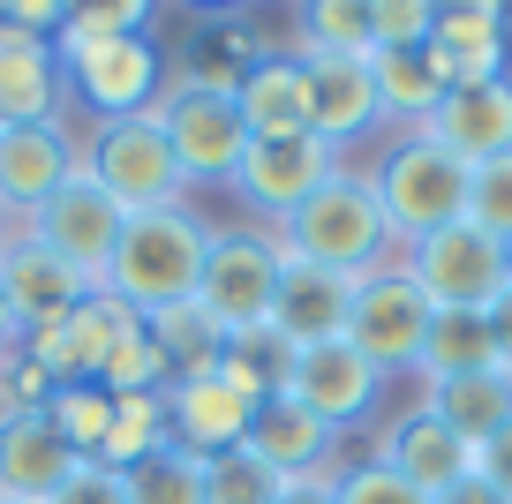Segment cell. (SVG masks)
Instances as JSON below:
<instances>
[{"mask_svg":"<svg viewBox=\"0 0 512 504\" xmlns=\"http://www.w3.org/2000/svg\"><path fill=\"white\" fill-rule=\"evenodd\" d=\"M211 234H219V226H204L189 204L121 219V241H113V264H106V294H121L144 324L166 316V309H181V301H196Z\"/></svg>","mask_w":512,"mask_h":504,"instance_id":"6da1fadb","label":"cell"},{"mask_svg":"<svg viewBox=\"0 0 512 504\" xmlns=\"http://www.w3.org/2000/svg\"><path fill=\"white\" fill-rule=\"evenodd\" d=\"M272 241L294 256V264L339 271V279H369V271H384V264H392V249H400L392 226H384V211H377V189H369L354 166L332 181V189L309 196Z\"/></svg>","mask_w":512,"mask_h":504,"instance_id":"7a4b0ae2","label":"cell"},{"mask_svg":"<svg viewBox=\"0 0 512 504\" xmlns=\"http://www.w3.org/2000/svg\"><path fill=\"white\" fill-rule=\"evenodd\" d=\"M467 174H475V166H460V158H452L445 143H430L422 128H407L362 181L377 189V211H384V226H392V241L415 249L422 234L467 219Z\"/></svg>","mask_w":512,"mask_h":504,"instance_id":"3957f363","label":"cell"},{"mask_svg":"<svg viewBox=\"0 0 512 504\" xmlns=\"http://www.w3.org/2000/svg\"><path fill=\"white\" fill-rule=\"evenodd\" d=\"M76 166L121 204V219H136V211H166V204L189 196V174H181L174 143H166V128L151 121V113L98 121L91 136L76 143Z\"/></svg>","mask_w":512,"mask_h":504,"instance_id":"277c9868","label":"cell"},{"mask_svg":"<svg viewBox=\"0 0 512 504\" xmlns=\"http://www.w3.org/2000/svg\"><path fill=\"white\" fill-rule=\"evenodd\" d=\"M196 309H204L226 339L272 331V309H279V241L272 234H211L204 279H196Z\"/></svg>","mask_w":512,"mask_h":504,"instance_id":"5b68a950","label":"cell"},{"mask_svg":"<svg viewBox=\"0 0 512 504\" xmlns=\"http://www.w3.org/2000/svg\"><path fill=\"white\" fill-rule=\"evenodd\" d=\"M61 53V76L98 121H128V113H151L166 91V61L151 38H53Z\"/></svg>","mask_w":512,"mask_h":504,"instance_id":"8992f818","label":"cell"},{"mask_svg":"<svg viewBox=\"0 0 512 504\" xmlns=\"http://www.w3.org/2000/svg\"><path fill=\"white\" fill-rule=\"evenodd\" d=\"M430 294L407 279V264H384L354 286V316H347V347L369 354L384 377H400V369H422V347H430Z\"/></svg>","mask_w":512,"mask_h":504,"instance_id":"52a82bcc","label":"cell"},{"mask_svg":"<svg viewBox=\"0 0 512 504\" xmlns=\"http://www.w3.org/2000/svg\"><path fill=\"white\" fill-rule=\"evenodd\" d=\"M400 264H407V279L430 294V309H490V301L512 286V271H505V241L482 234L475 219L422 234L415 249L400 256Z\"/></svg>","mask_w":512,"mask_h":504,"instance_id":"ba28073f","label":"cell"},{"mask_svg":"<svg viewBox=\"0 0 512 504\" xmlns=\"http://www.w3.org/2000/svg\"><path fill=\"white\" fill-rule=\"evenodd\" d=\"M339 174H347V158H339L324 136H272V143H249V151H241L234 196L256 211V219L287 226L294 211H302L317 189H332Z\"/></svg>","mask_w":512,"mask_h":504,"instance_id":"9c48e42d","label":"cell"},{"mask_svg":"<svg viewBox=\"0 0 512 504\" xmlns=\"http://www.w3.org/2000/svg\"><path fill=\"white\" fill-rule=\"evenodd\" d=\"M23 241H38L46 256H61L76 279H91V286H106V264H113V241H121V204H113L106 189H98L91 174H68L61 181V196H53L46 211H31V219L16 226Z\"/></svg>","mask_w":512,"mask_h":504,"instance_id":"30bf717a","label":"cell"},{"mask_svg":"<svg viewBox=\"0 0 512 504\" xmlns=\"http://www.w3.org/2000/svg\"><path fill=\"white\" fill-rule=\"evenodd\" d=\"M151 121L166 128V143H174L189 189H196V181L234 189V166H241V151H249V128H241L234 98H204V91H189V83H166L159 106H151Z\"/></svg>","mask_w":512,"mask_h":504,"instance_id":"8fae6325","label":"cell"},{"mask_svg":"<svg viewBox=\"0 0 512 504\" xmlns=\"http://www.w3.org/2000/svg\"><path fill=\"white\" fill-rule=\"evenodd\" d=\"M377 392H384V369L369 362V354H354L347 339L294 347V362H287V399H302V407L317 414V422H332L339 437L377 407Z\"/></svg>","mask_w":512,"mask_h":504,"instance_id":"7c38bea8","label":"cell"},{"mask_svg":"<svg viewBox=\"0 0 512 504\" xmlns=\"http://www.w3.org/2000/svg\"><path fill=\"white\" fill-rule=\"evenodd\" d=\"M512 16L497 0H452L437 8V31H430V61L445 76V91H475V83H505L512 61Z\"/></svg>","mask_w":512,"mask_h":504,"instance_id":"4fadbf2b","label":"cell"},{"mask_svg":"<svg viewBox=\"0 0 512 504\" xmlns=\"http://www.w3.org/2000/svg\"><path fill=\"white\" fill-rule=\"evenodd\" d=\"M241 452L272 474V482H302V474H332V467H339V429L317 422L302 399L279 392V399H264V407L249 414Z\"/></svg>","mask_w":512,"mask_h":504,"instance_id":"5bb4252c","label":"cell"},{"mask_svg":"<svg viewBox=\"0 0 512 504\" xmlns=\"http://www.w3.org/2000/svg\"><path fill=\"white\" fill-rule=\"evenodd\" d=\"M76 174V136L68 121H38V128H0V211L31 219L61 196V181Z\"/></svg>","mask_w":512,"mask_h":504,"instance_id":"9a60e30c","label":"cell"},{"mask_svg":"<svg viewBox=\"0 0 512 504\" xmlns=\"http://www.w3.org/2000/svg\"><path fill=\"white\" fill-rule=\"evenodd\" d=\"M249 414H256V407L219 377V369H196V377H174V384H166V437H174L181 452H196V459L241 452Z\"/></svg>","mask_w":512,"mask_h":504,"instance_id":"2e32d148","label":"cell"},{"mask_svg":"<svg viewBox=\"0 0 512 504\" xmlns=\"http://www.w3.org/2000/svg\"><path fill=\"white\" fill-rule=\"evenodd\" d=\"M377 467H392L400 482H415L422 497H445V489L475 482V444H460L430 407L400 414V422L377 429Z\"/></svg>","mask_w":512,"mask_h":504,"instance_id":"e0dca14e","label":"cell"},{"mask_svg":"<svg viewBox=\"0 0 512 504\" xmlns=\"http://www.w3.org/2000/svg\"><path fill=\"white\" fill-rule=\"evenodd\" d=\"M354 286H362V279H339V271L294 264V256L279 249V309H272V331L287 339V347H324V339H347Z\"/></svg>","mask_w":512,"mask_h":504,"instance_id":"ac0fdd59","label":"cell"},{"mask_svg":"<svg viewBox=\"0 0 512 504\" xmlns=\"http://www.w3.org/2000/svg\"><path fill=\"white\" fill-rule=\"evenodd\" d=\"M61 91H68V76H61L53 38H31V31H8V23H0V128L68 121Z\"/></svg>","mask_w":512,"mask_h":504,"instance_id":"d6986e66","label":"cell"},{"mask_svg":"<svg viewBox=\"0 0 512 504\" xmlns=\"http://www.w3.org/2000/svg\"><path fill=\"white\" fill-rule=\"evenodd\" d=\"M422 136L445 143L460 166H490L512 151V76L505 83H475V91H445V106L422 121Z\"/></svg>","mask_w":512,"mask_h":504,"instance_id":"ffe728a7","label":"cell"},{"mask_svg":"<svg viewBox=\"0 0 512 504\" xmlns=\"http://www.w3.org/2000/svg\"><path fill=\"white\" fill-rule=\"evenodd\" d=\"M83 459L53 429V414H23L0 429V504H53V489L76 474Z\"/></svg>","mask_w":512,"mask_h":504,"instance_id":"44dd1931","label":"cell"},{"mask_svg":"<svg viewBox=\"0 0 512 504\" xmlns=\"http://www.w3.org/2000/svg\"><path fill=\"white\" fill-rule=\"evenodd\" d=\"M0 286H8V301H16V316H23V339H31V331L68 324V316H76V301L98 294L91 279H76L61 256H46L38 241H23V234L8 241V256H0Z\"/></svg>","mask_w":512,"mask_h":504,"instance_id":"7402d4cb","label":"cell"},{"mask_svg":"<svg viewBox=\"0 0 512 504\" xmlns=\"http://www.w3.org/2000/svg\"><path fill=\"white\" fill-rule=\"evenodd\" d=\"M302 76H309V136H324L347 158V143H362L384 121L369 61H302Z\"/></svg>","mask_w":512,"mask_h":504,"instance_id":"603a6c76","label":"cell"},{"mask_svg":"<svg viewBox=\"0 0 512 504\" xmlns=\"http://www.w3.org/2000/svg\"><path fill=\"white\" fill-rule=\"evenodd\" d=\"M234 106H241V128H249V143L309 136V76H302V61H294V53H264V61L241 76Z\"/></svg>","mask_w":512,"mask_h":504,"instance_id":"cb8c5ba5","label":"cell"},{"mask_svg":"<svg viewBox=\"0 0 512 504\" xmlns=\"http://www.w3.org/2000/svg\"><path fill=\"white\" fill-rule=\"evenodd\" d=\"M422 407L437 414V422L452 429L460 444H490L497 429L512 422V369H475V377H445V384H430V399Z\"/></svg>","mask_w":512,"mask_h":504,"instance_id":"d4e9b609","label":"cell"},{"mask_svg":"<svg viewBox=\"0 0 512 504\" xmlns=\"http://www.w3.org/2000/svg\"><path fill=\"white\" fill-rule=\"evenodd\" d=\"M136 331H144V316L128 309L121 294H106V286H98V294H83V301H76V316L61 324L68 362H76V384H91L98 369H106L113 354L128 347V339H136Z\"/></svg>","mask_w":512,"mask_h":504,"instance_id":"484cf974","label":"cell"},{"mask_svg":"<svg viewBox=\"0 0 512 504\" xmlns=\"http://www.w3.org/2000/svg\"><path fill=\"white\" fill-rule=\"evenodd\" d=\"M369 76H377V113L384 121L422 128L445 106V76H437L430 46H400V53H369Z\"/></svg>","mask_w":512,"mask_h":504,"instance_id":"4316f807","label":"cell"},{"mask_svg":"<svg viewBox=\"0 0 512 504\" xmlns=\"http://www.w3.org/2000/svg\"><path fill=\"white\" fill-rule=\"evenodd\" d=\"M475 369H505L497 362V339H490V309H437L415 377L445 384V377H475Z\"/></svg>","mask_w":512,"mask_h":504,"instance_id":"83f0119b","label":"cell"},{"mask_svg":"<svg viewBox=\"0 0 512 504\" xmlns=\"http://www.w3.org/2000/svg\"><path fill=\"white\" fill-rule=\"evenodd\" d=\"M294 31H302V46H294V61H369V0H309V8H294Z\"/></svg>","mask_w":512,"mask_h":504,"instance_id":"f1b7e54d","label":"cell"},{"mask_svg":"<svg viewBox=\"0 0 512 504\" xmlns=\"http://www.w3.org/2000/svg\"><path fill=\"white\" fill-rule=\"evenodd\" d=\"M166 392H136V399H113V429H106V467H144L151 452H166Z\"/></svg>","mask_w":512,"mask_h":504,"instance_id":"f546056e","label":"cell"},{"mask_svg":"<svg viewBox=\"0 0 512 504\" xmlns=\"http://www.w3.org/2000/svg\"><path fill=\"white\" fill-rule=\"evenodd\" d=\"M204 482H211V459L166 444V452H151L144 467H128V504H211Z\"/></svg>","mask_w":512,"mask_h":504,"instance_id":"4dcf8cb0","label":"cell"},{"mask_svg":"<svg viewBox=\"0 0 512 504\" xmlns=\"http://www.w3.org/2000/svg\"><path fill=\"white\" fill-rule=\"evenodd\" d=\"M151 339H159V354H166V369H174V377H196V369H211L226 354V331L211 324L204 309H196V301H181V309H166V316H151Z\"/></svg>","mask_w":512,"mask_h":504,"instance_id":"1f68e13d","label":"cell"},{"mask_svg":"<svg viewBox=\"0 0 512 504\" xmlns=\"http://www.w3.org/2000/svg\"><path fill=\"white\" fill-rule=\"evenodd\" d=\"M46 414H53V429L68 437V452H76V459L106 452V429H113V392H106V384H61Z\"/></svg>","mask_w":512,"mask_h":504,"instance_id":"d6a6232c","label":"cell"},{"mask_svg":"<svg viewBox=\"0 0 512 504\" xmlns=\"http://www.w3.org/2000/svg\"><path fill=\"white\" fill-rule=\"evenodd\" d=\"M467 219H475L482 234H497V241L512 249V151L467 174Z\"/></svg>","mask_w":512,"mask_h":504,"instance_id":"836d02e7","label":"cell"},{"mask_svg":"<svg viewBox=\"0 0 512 504\" xmlns=\"http://www.w3.org/2000/svg\"><path fill=\"white\" fill-rule=\"evenodd\" d=\"M437 31V0H369V46L400 53V46H430Z\"/></svg>","mask_w":512,"mask_h":504,"instance_id":"e575fe53","label":"cell"},{"mask_svg":"<svg viewBox=\"0 0 512 504\" xmlns=\"http://www.w3.org/2000/svg\"><path fill=\"white\" fill-rule=\"evenodd\" d=\"M151 23H159V8H144V0H91V8H68L61 38H151Z\"/></svg>","mask_w":512,"mask_h":504,"instance_id":"d590c367","label":"cell"},{"mask_svg":"<svg viewBox=\"0 0 512 504\" xmlns=\"http://www.w3.org/2000/svg\"><path fill=\"white\" fill-rule=\"evenodd\" d=\"M204 497H211V504H272V497H279V482L256 467L249 452H226V459H211Z\"/></svg>","mask_w":512,"mask_h":504,"instance_id":"8d00e7d4","label":"cell"},{"mask_svg":"<svg viewBox=\"0 0 512 504\" xmlns=\"http://www.w3.org/2000/svg\"><path fill=\"white\" fill-rule=\"evenodd\" d=\"M339 504H430L415 482H400L392 467L362 459V467H339Z\"/></svg>","mask_w":512,"mask_h":504,"instance_id":"74e56055","label":"cell"},{"mask_svg":"<svg viewBox=\"0 0 512 504\" xmlns=\"http://www.w3.org/2000/svg\"><path fill=\"white\" fill-rule=\"evenodd\" d=\"M53 504H128V474L106 467V459H83V467L53 489Z\"/></svg>","mask_w":512,"mask_h":504,"instance_id":"f35d334b","label":"cell"},{"mask_svg":"<svg viewBox=\"0 0 512 504\" xmlns=\"http://www.w3.org/2000/svg\"><path fill=\"white\" fill-rule=\"evenodd\" d=\"M0 23H8V31H31V38H61L68 8L61 0H0Z\"/></svg>","mask_w":512,"mask_h":504,"instance_id":"ab89813d","label":"cell"},{"mask_svg":"<svg viewBox=\"0 0 512 504\" xmlns=\"http://www.w3.org/2000/svg\"><path fill=\"white\" fill-rule=\"evenodd\" d=\"M475 482H482V489H497V497L512 504V422H505V429H497V437L475 452Z\"/></svg>","mask_w":512,"mask_h":504,"instance_id":"60d3db41","label":"cell"},{"mask_svg":"<svg viewBox=\"0 0 512 504\" xmlns=\"http://www.w3.org/2000/svg\"><path fill=\"white\" fill-rule=\"evenodd\" d=\"M272 504H339V467L332 474H302V482H279Z\"/></svg>","mask_w":512,"mask_h":504,"instance_id":"b9f144b4","label":"cell"},{"mask_svg":"<svg viewBox=\"0 0 512 504\" xmlns=\"http://www.w3.org/2000/svg\"><path fill=\"white\" fill-rule=\"evenodd\" d=\"M490 339H497V362L512 369V286H505V294L490 301Z\"/></svg>","mask_w":512,"mask_h":504,"instance_id":"7bdbcfd3","label":"cell"},{"mask_svg":"<svg viewBox=\"0 0 512 504\" xmlns=\"http://www.w3.org/2000/svg\"><path fill=\"white\" fill-rule=\"evenodd\" d=\"M8 347H23V316H16V301H8V286H0V354Z\"/></svg>","mask_w":512,"mask_h":504,"instance_id":"ee69618b","label":"cell"},{"mask_svg":"<svg viewBox=\"0 0 512 504\" xmlns=\"http://www.w3.org/2000/svg\"><path fill=\"white\" fill-rule=\"evenodd\" d=\"M430 504H505V497L482 489V482H460V489H445V497H430Z\"/></svg>","mask_w":512,"mask_h":504,"instance_id":"f6af8a7d","label":"cell"},{"mask_svg":"<svg viewBox=\"0 0 512 504\" xmlns=\"http://www.w3.org/2000/svg\"><path fill=\"white\" fill-rule=\"evenodd\" d=\"M8 241H16V219H8V211H0V256H8Z\"/></svg>","mask_w":512,"mask_h":504,"instance_id":"bcb514c9","label":"cell"}]
</instances>
